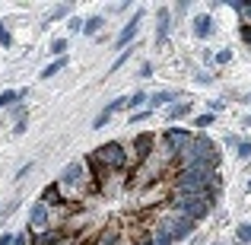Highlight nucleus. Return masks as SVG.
<instances>
[{
  "label": "nucleus",
  "instance_id": "nucleus-1",
  "mask_svg": "<svg viewBox=\"0 0 251 245\" xmlns=\"http://www.w3.org/2000/svg\"><path fill=\"white\" fill-rule=\"evenodd\" d=\"M127 163H130L127 150H124V143H118V140L102 143L96 153L86 156V165H89V169H99V172H121V169H127Z\"/></svg>",
  "mask_w": 251,
  "mask_h": 245
},
{
  "label": "nucleus",
  "instance_id": "nucleus-2",
  "mask_svg": "<svg viewBox=\"0 0 251 245\" xmlns=\"http://www.w3.org/2000/svg\"><path fill=\"white\" fill-rule=\"evenodd\" d=\"M92 178H89V165H86V160H76V163H70V165H64V172H61V182H57V188H86Z\"/></svg>",
  "mask_w": 251,
  "mask_h": 245
},
{
  "label": "nucleus",
  "instance_id": "nucleus-3",
  "mask_svg": "<svg viewBox=\"0 0 251 245\" xmlns=\"http://www.w3.org/2000/svg\"><path fill=\"white\" fill-rule=\"evenodd\" d=\"M194 140V134H191V131H184V128H169V131H162V143H166V147L172 150V153H181L184 147H188V143Z\"/></svg>",
  "mask_w": 251,
  "mask_h": 245
},
{
  "label": "nucleus",
  "instance_id": "nucleus-4",
  "mask_svg": "<svg viewBox=\"0 0 251 245\" xmlns=\"http://www.w3.org/2000/svg\"><path fill=\"white\" fill-rule=\"evenodd\" d=\"M32 229H38V233H42V229H54V220H51V207H45L42 201L35 204V207H32V214H29V233Z\"/></svg>",
  "mask_w": 251,
  "mask_h": 245
},
{
  "label": "nucleus",
  "instance_id": "nucleus-5",
  "mask_svg": "<svg viewBox=\"0 0 251 245\" xmlns=\"http://www.w3.org/2000/svg\"><path fill=\"white\" fill-rule=\"evenodd\" d=\"M137 26H140V13H137V16H134V19H130V23L121 29V35L115 38V48H118V51H124V45H130V42H134V35H137Z\"/></svg>",
  "mask_w": 251,
  "mask_h": 245
},
{
  "label": "nucleus",
  "instance_id": "nucleus-6",
  "mask_svg": "<svg viewBox=\"0 0 251 245\" xmlns=\"http://www.w3.org/2000/svg\"><path fill=\"white\" fill-rule=\"evenodd\" d=\"M42 204L45 207H67V201L61 197V188H57V185H51V188L42 191Z\"/></svg>",
  "mask_w": 251,
  "mask_h": 245
},
{
  "label": "nucleus",
  "instance_id": "nucleus-7",
  "mask_svg": "<svg viewBox=\"0 0 251 245\" xmlns=\"http://www.w3.org/2000/svg\"><path fill=\"white\" fill-rule=\"evenodd\" d=\"M194 35L197 38H210V35H213V16H207V13L197 16L194 19Z\"/></svg>",
  "mask_w": 251,
  "mask_h": 245
},
{
  "label": "nucleus",
  "instance_id": "nucleus-8",
  "mask_svg": "<svg viewBox=\"0 0 251 245\" xmlns=\"http://www.w3.org/2000/svg\"><path fill=\"white\" fill-rule=\"evenodd\" d=\"M166 38H169V10H166V6H159V32H156V42H166Z\"/></svg>",
  "mask_w": 251,
  "mask_h": 245
},
{
  "label": "nucleus",
  "instance_id": "nucleus-9",
  "mask_svg": "<svg viewBox=\"0 0 251 245\" xmlns=\"http://www.w3.org/2000/svg\"><path fill=\"white\" fill-rule=\"evenodd\" d=\"M92 245H121V233H118V229H105Z\"/></svg>",
  "mask_w": 251,
  "mask_h": 245
},
{
  "label": "nucleus",
  "instance_id": "nucleus-10",
  "mask_svg": "<svg viewBox=\"0 0 251 245\" xmlns=\"http://www.w3.org/2000/svg\"><path fill=\"white\" fill-rule=\"evenodd\" d=\"M175 105V92H156V96L153 99H150V111H153V109H159V105Z\"/></svg>",
  "mask_w": 251,
  "mask_h": 245
},
{
  "label": "nucleus",
  "instance_id": "nucleus-11",
  "mask_svg": "<svg viewBox=\"0 0 251 245\" xmlns=\"http://www.w3.org/2000/svg\"><path fill=\"white\" fill-rule=\"evenodd\" d=\"M64 67H67V54H64V57H57V61H51L48 67L42 70V80H48V77H54L57 70H64Z\"/></svg>",
  "mask_w": 251,
  "mask_h": 245
},
{
  "label": "nucleus",
  "instance_id": "nucleus-12",
  "mask_svg": "<svg viewBox=\"0 0 251 245\" xmlns=\"http://www.w3.org/2000/svg\"><path fill=\"white\" fill-rule=\"evenodd\" d=\"M229 6H235L242 13V19H245V26H251V0H232Z\"/></svg>",
  "mask_w": 251,
  "mask_h": 245
},
{
  "label": "nucleus",
  "instance_id": "nucleus-13",
  "mask_svg": "<svg viewBox=\"0 0 251 245\" xmlns=\"http://www.w3.org/2000/svg\"><path fill=\"white\" fill-rule=\"evenodd\" d=\"M191 109H194V105H191V102L172 105V109H169V118H172V121H175V118H184V115H191Z\"/></svg>",
  "mask_w": 251,
  "mask_h": 245
},
{
  "label": "nucleus",
  "instance_id": "nucleus-14",
  "mask_svg": "<svg viewBox=\"0 0 251 245\" xmlns=\"http://www.w3.org/2000/svg\"><path fill=\"white\" fill-rule=\"evenodd\" d=\"M96 29H102V16H89L83 26V35H96Z\"/></svg>",
  "mask_w": 251,
  "mask_h": 245
},
{
  "label": "nucleus",
  "instance_id": "nucleus-15",
  "mask_svg": "<svg viewBox=\"0 0 251 245\" xmlns=\"http://www.w3.org/2000/svg\"><path fill=\"white\" fill-rule=\"evenodd\" d=\"M19 102V92H0V109H6V105H16Z\"/></svg>",
  "mask_w": 251,
  "mask_h": 245
},
{
  "label": "nucleus",
  "instance_id": "nucleus-16",
  "mask_svg": "<svg viewBox=\"0 0 251 245\" xmlns=\"http://www.w3.org/2000/svg\"><path fill=\"white\" fill-rule=\"evenodd\" d=\"M235 236H239V242H251V223H242V226L235 229Z\"/></svg>",
  "mask_w": 251,
  "mask_h": 245
},
{
  "label": "nucleus",
  "instance_id": "nucleus-17",
  "mask_svg": "<svg viewBox=\"0 0 251 245\" xmlns=\"http://www.w3.org/2000/svg\"><path fill=\"white\" fill-rule=\"evenodd\" d=\"M64 51H67V42H64V38H54V42H51V54L64 57Z\"/></svg>",
  "mask_w": 251,
  "mask_h": 245
},
{
  "label": "nucleus",
  "instance_id": "nucleus-18",
  "mask_svg": "<svg viewBox=\"0 0 251 245\" xmlns=\"http://www.w3.org/2000/svg\"><path fill=\"white\" fill-rule=\"evenodd\" d=\"M147 102V92H134V96L127 99V109H137V105H143Z\"/></svg>",
  "mask_w": 251,
  "mask_h": 245
},
{
  "label": "nucleus",
  "instance_id": "nucleus-19",
  "mask_svg": "<svg viewBox=\"0 0 251 245\" xmlns=\"http://www.w3.org/2000/svg\"><path fill=\"white\" fill-rule=\"evenodd\" d=\"M124 105H127V102H124V99H111V102L105 105V111H108V115H115L118 109H124Z\"/></svg>",
  "mask_w": 251,
  "mask_h": 245
},
{
  "label": "nucleus",
  "instance_id": "nucleus-20",
  "mask_svg": "<svg viewBox=\"0 0 251 245\" xmlns=\"http://www.w3.org/2000/svg\"><path fill=\"white\" fill-rule=\"evenodd\" d=\"M0 45H3V48H10V45H13V38H10V32H6L3 23H0Z\"/></svg>",
  "mask_w": 251,
  "mask_h": 245
},
{
  "label": "nucleus",
  "instance_id": "nucleus-21",
  "mask_svg": "<svg viewBox=\"0 0 251 245\" xmlns=\"http://www.w3.org/2000/svg\"><path fill=\"white\" fill-rule=\"evenodd\" d=\"M213 61H216V64H229V61H232V51H229V48H223L220 54L213 57Z\"/></svg>",
  "mask_w": 251,
  "mask_h": 245
},
{
  "label": "nucleus",
  "instance_id": "nucleus-22",
  "mask_svg": "<svg viewBox=\"0 0 251 245\" xmlns=\"http://www.w3.org/2000/svg\"><path fill=\"white\" fill-rule=\"evenodd\" d=\"M194 124H197V128H210V124H213V115H197Z\"/></svg>",
  "mask_w": 251,
  "mask_h": 245
},
{
  "label": "nucleus",
  "instance_id": "nucleus-23",
  "mask_svg": "<svg viewBox=\"0 0 251 245\" xmlns=\"http://www.w3.org/2000/svg\"><path fill=\"white\" fill-rule=\"evenodd\" d=\"M67 13H70V3H61V6H57V10L48 16V19H61V16H67Z\"/></svg>",
  "mask_w": 251,
  "mask_h": 245
},
{
  "label": "nucleus",
  "instance_id": "nucleus-24",
  "mask_svg": "<svg viewBox=\"0 0 251 245\" xmlns=\"http://www.w3.org/2000/svg\"><path fill=\"white\" fill-rule=\"evenodd\" d=\"M83 26H86V19H76V16H74V19L67 23V29H70V32H83Z\"/></svg>",
  "mask_w": 251,
  "mask_h": 245
},
{
  "label": "nucleus",
  "instance_id": "nucleus-25",
  "mask_svg": "<svg viewBox=\"0 0 251 245\" xmlns=\"http://www.w3.org/2000/svg\"><path fill=\"white\" fill-rule=\"evenodd\" d=\"M235 150H239V156H242V160H248V156H251V143H248V140H242Z\"/></svg>",
  "mask_w": 251,
  "mask_h": 245
},
{
  "label": "nucleus",
  "instance_id": "nucleus-26",
  "mask_svg": "<svg viewBox=\"0 0 251 245\" xmlns=\"http://www.w3.org/2000/svg\"><path fill=\"white\" fill-rule=\"evenodd\" d=\"M150 115H153V111H150V109H147V111H137V115H134V118H130V121H134V124H140V121H147V118H150Z\"/></svg>",
  "mask_w": 251,
  "mask_h": 245
},
{
  "label": "nucleus",
  "instance_id": "nucleus-27",
  "mask_svg": "<svg viewBox=\"0 0 251 245\" xmlns=\"http://www.w3.org/2000/svg\"><path fill=\"white\" fill-rule=\"evenodd\" d=\"M242 42L251 48V26H242Z\"/></svg>",
  "mask_w": 251,
  "mask_h": 245
},
{
  "label": "nucleus",
  "instance_id": "nucleus-28",
  "mask_svg": "<svg viewBox=\"0 0 251 245\" xmlns=\"http://www.w3.org/2000/svg\"><path fill=\"white\" fill-rule=\"evenodd\" d=\"M32 242V236H23V233H16V239H13V245H29Z\"/></svg>",
  "mask_w": 251,
  "mask_h": 245
},
{
  "label": "nucleus",
  "instance_id": "nucleus-29",
  "mask_svg": "<svg viewBox=\"0 0 251 245\" xmlns=\"http://www.w3.org/2000/svg\"><path fill=\"white\" fill-rule=\"evenodd\" d=\"M13 239H16V233H3L0 236V245H13Z\"/></svg>",
  "mask_w": 251,
  "mask_h": 245
},
{
  "label": "nucleus",
  "instance_id": "nucleus-30",
  "mask_svg": "<svg viewBox=\"0 0 251 245\" xmlns=\"http://www.w3.org/2000/svg\"><path fill=\"white\" fill-rule=\"evenodd\" d=\"M127 57H130V54H127V51H124V54H121V57H118V61H115V64H111V70H118V67H121V64H124V61H127Z\"/></svg>",
  "mask_w": 251,
  "mask_h": 245
},
{
  "label": "nucleus",
  "instance_id": "nucleus-31",
  "mask_svg": "<svg viewBox=\"0 0 251 245\" xmlns=\"http://www.w3.org/2000/svg\"><path fill=\"white\" fill-rule=\"evenodd\" d=\"M140 77H153V64H143V67H140Z\"/></svg>",
  "mask_w": 251,
  "mask_h": 245
},
{
  "label": "nucleus",
  "instance_id": "nucleus-32",
  "mask_svg": "<svg viewBox=\"0 0 251 245\" xmlns=\"http://www.w3.org/2000/svg\"><path fill=\"white\" fill-rule=\"evenodd\" d=\"M23 131H25V118H19L16 128H13V134H23Z\"/></svg>",
  "mask_w": 251,
  "mask_h": 245
},
{
  "label": "nucleus",
  "instance_id": "nucleus-33",
  "mask_svg": "<svg viewBox=\"0 0 251 245\" xmlns=\"http://www.w3.org/2000/svg\"><path fill=\"white\" fill-rule=\"evenodd\" d=\"M29 172H32V163H25V165H23V169H19V172H16V178H23V175H29Z\"/></svg>",
  "mask_w": 251,
  "mask_h": 245
},
{
  "label": "nucleus",
  "instance_id": "nucleus-34",
  "mask_svg": "<svg viewBox=\"0 0 251 245\" xmlns=\"http://www.w3.org/2000/svg\"><path fill=\"white\" fill-rule=\"evenodd\" d=\"M242 124H245V128H251V115H245V118H242Z\"/></svg>",
  "mask_w": 251,
  "mask_h": 245
},
{
  "label": "nucleus",
  "instance_id": "nucleus-35",
  "mask_svg": "<svg viewBox=\"0 0 251 245\" xmlns=\"http://www.w3.org/2000/svg\"><path fill=\"white\" fill-rule=\"evenodd\" d=\"M248 191H251V178H248Z\"/></svg>",
  "mask_w": 251,
  "mask_h": 245
}]
</instances>
